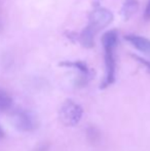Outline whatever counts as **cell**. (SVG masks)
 <instances>
[{
  "instance_id": "7a4b0ae2",
  "label": "cell",
  "mask_w": 150,
  "mask_h": 151,
  "mask_svg": "<svg viewBox=\"0 0 150 151\" xmlns=\"http://www.w3.org/2000/svg\"><path fill=\"white\" fill-rule=\"evenodd\" d=\"M11 122L21 132H33L39 127V121L34 112L27 109H14L10 114Z\"/></svg>"
},
{
  "instance_id": "277c9868",
  "label": "cell",
  "mask_w": 150,
  "mask_h": 151,
  "mask_svg": "<svg viewBox=\"0 0 150 151\" xmlns=\"http://www.w3.org/2000/svg\"><path fill=\"white\" fill-rule=\"evenodd\" d=\"M113 21V14L106 8H97L90 12L88 25L86 28L97 34L101 29H104Z\"/></svg>"
},
{
  "instance_id": "6da1fadb",
  "label": "cell",
  "mask_w": 150,
  "mask_h": 151,
  "mask_svg": "<svg viewBox=\"0 0 150 151\" xmlns=\"http://www.w3.org/2000/svg\"><path fill=\"white\" fill-rule=\"evenodd\" d=\"M118 34L116 30H110L104 33L102 37V43L105 52V66H106V77L101 88H106L111 86L115 80V57L114 50L117 44Z\"/></svg>"
},
{
  "instance_id": "30bf717a",
  "label": "cell",
  "mask_w": 150,
  "mask_h": 151,
  "mask_svg": "<svg viewBox=\"0 0 150 151\" xmlns=\"http://www.w3.org/2000/svg\"><path fill=\"white\" fill-rule=\"evenodd\" d=\"M133 58L136 59V60L138 61V62H140V63L142 64V65H144L145 67H146V69L150 72V61H147V60H145V59L141 58V57L135 56V55H133Z\"/></svg>"
},
{
  "instance_id": "7c38bea8",
  "label": "cell",
  "mask_w": 150,
  "mask_h": 151,
  "mask_svg": "<svg viewBox=\"0 0 150 151\" xmlns=\"http://www.w3.org/2000/svg\"><path fill=\"white\" fill-rule=\"evenodd\" d=\"M4 137H5V133H4L3 129H2L1 125H0V139H3Z\"/></svg>"
},
{
  "instance_id": "ba28073f",
  "label": "cell",
  "mask_w": 150,
  "mask_h": 151,
  "mask_svg": "<svg viewBox=\"0 0 150 151\" xmlns=\"http://www.w3.org/2000/svg\"><path fill=\"white\" fill-rule=\"evenodd\" d=\"M60 66H63V67H70V68H75V69H78L80 72H82L85 75H88L90 73V70L88 68V65H86L84 62L81 61H75V62H62L60 63Z\"/></svg>"
},
{
  "instance_id": "3957f363",
  "label": "cell",
  "mask_w": 150,
  "mask_h": 151,
  "mask_svg": "<svg viewBox=\"0 0 150 151\" xmlns=\"http://www.w3.org/2000/svg\"><path fill=\"white\" fill-rule=\"evenodd\" d=\"M83 110L80 105L72 100H66L62 104L59 111V116L63 124L66 127H74L80 121Z\"/></svg>"
},
{
  "instance_id": "8992f818",
  "label": "cell",
  "mask_w": 150,
  "mask_h": 151,
  "mask_svg": "<svg viewBox=\"0 0 150 151\" xmlns=\"http://www.w3.org/2000/svg\"><path fill=\"white\" fill-rule=\"evenodd\" d=\"M139 10L138 0H124L121 8V14L124 20H128Z\"/></svg>"
},
{
  "instance_id": "8fae6325",
  "label": "cell",
  "mask_w": 150,
  "mask_h": 151,
  "mask_svg": "<svg viewBox=\"0 0 150 151\" xmlns=\"http://www.w3.org/2000/svg\"><path fill=\"white\" fill-rule=\"evenodd\" d=\"M144 19L146 21H150V0L146 5V9H145V12H144Z\"/></svg>"
},
{
  "instance_id": "52a82bcc",
  "label": "cell",
  "mask_w": 150,
  "mask_h": 151,
  "mask_svg": "<svg viewBox=\"0 0 150 151\" xmlns=\"http://www.w3.org/2000/svg\"><path fill=\"white\" fill-rule=\"evenodd\" d=\"M12 104V98L9 93L3 88H0V113L6 112L11 109Z\"/></svg>"
},
{
  "instance_id": "9c48e42d",
  "label": "cell",
  "mask_w": 150,
  "mask_h": 151,
  "mask_svg": "<svg viewBox=\"0 0 150 151\" xmlns=\"http://www.w3.org/2000/svg\"><path fill=\"white\" fill-rule=\"evenodd\" d=\"M86 136H88V139L90 143H97V142L100 140L101 133L96 127L94 125H90L88 127V131H86Z\"/></svg>"
},
{
  "instance_id": "5b68a950",
  "label": "cell",
  "mask_w": 150,
  "mask_h": 151,
  "mask_svg": "<svg viewBox=\"0 0 150 151\" xmlns=\"http://www.w3.org/2000/svg\"><path fill=\"white\" fill-rule=\"evenodd\" d=\"M124 39L130 42L136 50H140L144 55L150 57V39L144 36L135 35V34H128L124 36Z\"/></svg>"
}]
</instances>
